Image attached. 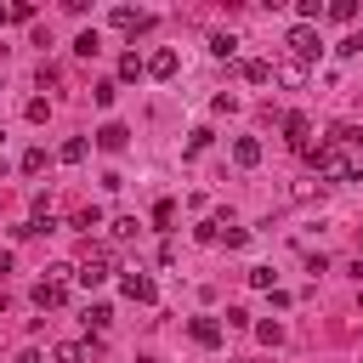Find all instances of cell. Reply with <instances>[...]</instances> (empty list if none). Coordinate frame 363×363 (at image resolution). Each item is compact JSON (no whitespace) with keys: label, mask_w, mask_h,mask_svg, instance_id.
Returning a JSON list of instances; mask_svg holds the SVG:
<instances>
[{"label":"cell","mask_w":363,"mask_h":363,"mask_svg":"<svg viewBox=\"0 0 363 363\" xmlns=\"http://www.w3.org/2000/svg\"><path fill=\"white\" fill-rule=\"evenodd\" d=\"M51 357H57V363H85V346H79V340H57Z\"/></svg>","instance_id":"9a60e30c"},{"label":"cell","mask_w":363,"mask_h":363,"mask_svg":"<svg viewBox=\"0 0 363 363\" xmlns=\"http://www.w3.org/2000/svg\"><path fill=\"white\" fill-rule=\"evenodd\" d=\"M244 79H250V85H267V79H272V62H267V57H250V62H244Z\"/></svg>","instance_id":"5bb4252c"},{"label":"cell","mask_w":363,"mask_h":363,"mask_svg":"<svg viewBox=\"0 0 363 363\" xmlns=\"http://www.w3.org/2000/svg\"><path fill=\"white\" fill-rule=\"evenodd\" d=\"M153 221H159V227H170V221H176V204H170V199H159V204H153Z\"/></svg>","instance_id":"d4e9b609"},{"label":"cell","mask_w":363,"mask_h":363,"mask_svg":"<svg viewBox=\"0 0 363 363\" xmlns=\"http://www.w3.org/2000/svg\"><path fill=\"white\" fill-rule=\"evenodd\" d=\"M204 147H210V130H204V125H199V130H193V136H187V153H204Z\"/></svg>","instance_id":"4dcf8cb0"},{"label":"cell","mask_w":363,"mask_h":363,"mask_svg":"<svg viewBox=\"0 0 363 363\" xmlns=\"http://www.w3.org/2000/svg\"><path fill=\"white\" fill-rule=\"evenodd\" d=\"M233 159H238L244 170H250V164H261V142H255V136H238V142H233Z\"/></svg>","instance_id":"30bf717a"},{"label":"cell","mask_w":363,"mask_h":363,"mask_svg":"<svg viewBox=\"0 0 363 363\" xmlns=\"http://www.w3.org/2000/svg\"><path fill=\"white\" fill-rule=\"evenodd\" d=\"M74 227H85V233H91V227H102V210H96V204H85V210L74 216Z\"/></svg>","instance_id":"603a6c76"},{"label":"cell","mask_w":363,"mask_h":363,"mask_svg":"<svg viewBox=\"0 0 363 363\" xmlns=\"http://www.w3.org/2000/svg\"><path fill=\"white\" fill-rule=\"evenodd\" d=\"M329 17H335V23H352L357 6H352V0H329Z\"/></svg>","instance_id":"44dd1931"},{"label":"cell","mask_w":363,"mask_h":363,"mask_svg":"<svg viewBox=\"0 0 363 363\" xmlns=\"http://www.w3.org/2000/svg\"><path fill=\"white\" fill-rule=\"evenodd\" d=\"M210 51H216V57H233L238 40H233V34H210Z\"/></svg>","instance_id":"7402d4cb"},{"label":"cell","mask_w":363,"mask_h":363,"mask_svg":"<svg viewBox=\"0 0 363 363\" xmlns=\"http://www.w3.org/2000/svg\"><path fill=\"white\" fill-rule=\"evenodd\" d=\"M119 289H125V295H130V301H142V306H147V301H153V295H159V289H153V278H147V272H125V278H119Z\"/></svg>","instance_id":"52a82bcc"},{"label":"cell","mask_w":363,"mask_h":363,"mask_svg":"<svg viewBox=\"0 0 363 363\" xmlns=\"http://www.w3.org/2000/svg\"><path fill=\"white\" fill-rule=\"evenodd\" d=\"M23 113H28L34 125H45V119H51V102H45V96H28V108H23Z\"/></svg>","instance_id":"d6986e66"},{"label":"cell","mask_w":363,"mask_h":363,"mask_svg":"<svg viewBox=\"0 0 363 363\" xmlns=\"http://www.w3.org/2000/svg\"><path fill=\"white\" fill-rule=\"evenodd\" d=\"M142 74H147V62H142V57H136V51H130V57H125V62H119V79H142Z\"/></svg>","instance_id":"ac0fdd59"},{"label":"cell","mask_w":363,"mask_h":363,"mask_svg":"<svg viewBox=\"0 0 363 363\" xmlns=\"http://www.w3.org/2000/svg\"><path fill=\"white\" fill-rule=\"evenodd\" d=\"M85 153H91V142H85V136H68V142L57 147V159H62V164H79Z\"/></svg>","instance_id":"4fadbf2b"},{"label":"cell","mask_w":363,"mask_h":363,"mask_svg":"<svg viewBox=\"0 0 363 363\" xmlns=\"http://www.w3.org/2000/svg\"><path fill=\"white\" fill-rule=\"evenodd\" d=\"M284 45H289V57H295V62H318V51H323V40H318V28H312V23H295Z\"/></svg>","instance_id":"7a4b0ae2"},{"label":"cell","mask_w":363,"mask_h":363,"mask_svg":"<svg viewBox=\"0 0 363 363\" xmlns=\"http://www.w3.org/2000/svg\"><path fill=\"white\" fill-rule=\"evenodd\" d=\"M108 272H113V267H108V250H102V244H91V250H85V261H79V272H74V278H79V284H85V289H96V284H108Z\"/></svg>","instance_id":"3957f363"},{"label":"cell","mask_w":363,"mask_h":363,"mask_svg":"<svg viewBox=\"0 0 363 363\" xmlns=\"http://www.w3.org/2000/svg\"><path fill=\"white\" fill-rule=\"evenodd\" d=\"M74 51H79V57H96V51H102V40H96V28H85V34L74 40Z\"/></svg>","instance_id":"e0dca14e"},{"label":"cell","mask_w":363,"mask_h":363,"mask_svg":"<svg viewBox=\"0 0 363 363\" xmlns=\"http://www.w3.org/2000/svg\"><path fill=\"white\" fill-rule=\"evenodd\" d=\"M113 91H119V85H113V79H102V85L91 91V96H96V108H108V102H113Z\"/></svg>","instance_id":"f546056e"},{"label":"cell","mask_w":363,"mask_h":363,"mask_svg":"<svg viewBox=\"0 0 363 363\" xmlns=\"http://www.w3.org/2000/svg\"><path fill=\"white\" fill-rule=\"evenodd\" d=\"M125 142H130L125 125H102V130H96V147H102V153H125Z\"/></svg>","instance_id":"ba28073f"},{"label":"cell","mask_w":363,"mask_h":363,"mask_svg":"<svg viewBox=\"0 0 363 363\" xmlns=\"http://www.w3.org/2000/svg\"><path fill=\"white\" fill-rule=\"evenodd\" d=\"M272 79H284V85H306V62H295V57H289V62H278V68H272Z\"/></svg>","instance_id":"7c38bea8"},{"label":"cell","mask_w":363,"mask_h":363,"mask_svg":"<svg viewBox=\"0 0 363 363\" xmlns=\"http://www.w3.org/2000/svg\"><path fill=\"white\" fill-rule=\"evenodd\" d=\"M295 11H301V23H312L318 11H329V6H318V0H295Z\"/></svg>","instance_id":"f1b7e54d"},{"label":"cell","mask_w":363,"mask_h":363,"mask_svg":"<svg viewBox=\"0 0 363 363\" xmlns=\"http://www.w3.org/2000/svg\"><path fill=\"white\" fill-rule=\"evenodd\" d=\"M11 363H40V352H34V346H23V352H17Z\"/></svg>","instance_id":"d6a6232c"},{"label":"cell","mask_w":363,"mask_h":363,"mask_svg":"<svg viewBox=\"0 0 363 363\" xmlns=\"http://www.w3.org/2000/svg\"><path fill=\"white\" fill-rule=\"evenodd\" d=\"M119 34H142V28H153V17L147 11H136V6H113V17H108Z\"/></svg>","instance_id":"8992f818"},{"label":"cell","mask_w":363,"mask_h":363,"mask_svg":"<svg viewBox=\"0 0 363 363\" xmlns=\"http://www.w3.org/2000/svg\"><path fill=\"white\" fill-rule=\"evenodd\" d=\"M142 363H147V357H142Z\"/></svg>","instance_id":"d590c367"},{"label":"cell","mask_w":363,"mask_h":363,"mask_svg":"<svg viewBox=\"0 0 363 363\" xmlns=\"http://www.w3.org/2000/svg\"><path fill=\"white\" fill-rule=\"evenodd\" d=\"M357 306H363V295H357Z\"/></svg>","instance_id":"e575fe53"},{"label":"cell","mask_w":363,"mask_h":363,"mask_svg":"<svg viewBox=\"0 0 363 363\" xmlns=\"http://www.w3.org/2000/svg\"><path fill=\"white\" fill-rule=\"evenodd\" d=\"M250 284L255 289H272V267H250Z\"/></svg>","instance_id":"1f68e13d"},{"label":"cell","mask_w":363,"mask_h":363,"mask_svg":"<svg viewBox=\"0 0 363 363\" xmlns=\"http://www.w3.org/2000/svg\"><path fill=\"white\" fill-rule=\"evenodd\" d=\"M244 238H250V233H244V227H233V221H227V227H221V244H227V250H238V244H244Z\"/></svg>","instance_id":"484cf974"},{"label":"cell","mask_w":363,"mask_h":363,"mask_svg":"<svg viewBox=\"0 0 363 363\" xmlns=\"http://www.w3.org/2000/svg\"><path fill=\"white\" fill-rule=\"evenodd\" d=\"M108 318H113V312H108V306H91V312H85V323H91V329H96V335H102V329H108Z\"/></svg>","instance_id":"4316f807"},{"label":"cell","mask_w":363,"mask_h":363,"mask_svg":"<svg viewBox=\"0 0 363 363\" xmlns=\"http://www.w3.org/2000/svg\"><path fill=\"white\" fill-rule=\"evenodd\" d=\"M255 335H261L267 346H278V340H284V323H255Z\"/></svg>","instance_id":"83f0119b"},{"label":"cell","mask_w":363,"mask_h":363,"mask_svg":"<svg viewBox=\"0 0 363 363\" xmlns=\"http://www.w3.org/2000/svg\"><path fill=\"white\" fill-rule=\"evenodd\" d=\"M306 164H312V170H318L323 182H363V170H357V164H352V159H346V153H340L335 142L312 147V153H306Z\"/></svg>","instance_id":"6da1fadb"},{"label":"cell","mask_w":363,"mask_h":363,"mask_svg":"<svg viewBox=\"0 0 363 363\" xmlns=\"http://www.w3.org/2000/svg\"><path fill=\"white\" fill-rule=\"evenodd\" d=\"M40 170H45V147H28L23 153V176H40Z\"/></svg>","instance_id":"ffe728a7"},{"label":"cell","mask_w":363,"mask_h":363,"mask_svg":"<svg viewBox=\"0 0 363 363\" xmlns=\"http://www.w3.org/2000/svg\"><path fill=\"white\" fill-rule=\"evenodd\" d=\"M329 142H335V147H363V130H357V125H335Z\"/></svg>","instance_id":"2e32d148"},{"label":"cell","mask_w":363,"mask_h":363,"mask_svg":"<svg viewBox=\"0 0 363 363\" xmlns=\"http://www.w3.org/2000/svg\"><path fill=\"white\" fill-rule=\"evenodd\" d=\"M147 74H153V79H170V74H176V51H170V45H159V51L147 57Z\"/></svg>","instance_id":"9c48e42d"},{"label":"cell","mask_w":363,"mask_h":363,"mask_svg":"<svg viewBox=\"0 0 363 363\" xmlns=\"http://www.w3.org/2000/svg\"><path fill=\"white\" fill-rule=\"evenodd\" d=\"M0 23H11V6H0Z\"/></svg>","instance_id":"836d02e7"},{"label":"cell","mask_w":363,"mask_h":363,"mask_svg":"<svg viewBox=\"0 0 363 363\" xmlns=\"http://www.w3.org/2000/svg\"><path fill=\"white\" fill-rule=\"evenodd\" d=\"M284 142H289V153H312V119L306 113H289L284 119Z\"/></svg>","instance_id":"277c9868"},{"label":"cell","mask_w":363,"mask_h":363,"mask_svg":"<svg viewBox=\"0 0 363 363\" xmlns=\"http://www.w3.org/2000/svg\"><path fill=\"white\" fill-rule=\"evenodd\" d=\"M125 238H136V216H119L113 221V244H125Z\"/></svg>","instance_id":"cb8c5ba5"},{"label":"cell","mask_w":363,"mask_h":363,"mask_svg":"<svg viewBox=\"0 0 363 363\" xmlns=\"http://www.w3.org/2000/svg\"><path fill=\"white\" fill-rule=\"evenodd\" d=\"M62 301H68V278H40V284H34V306H40V312H57Z\"/></svg>","instance_id":"5b68a950"},{"label":"cell","mask_w":363,"mask_h":363,"mask_svg":"<svg viewBox=\"0 0 363 363\" xmlns=\"http://www.w3.org/2000/svg\"><path fill=\"white\" fill-rule=\"evenodd\" d=\"M193 340L199 346H221V323L216 318H193Z\"/></svg>","instance_id":"8fae6325"}]
</instances>
